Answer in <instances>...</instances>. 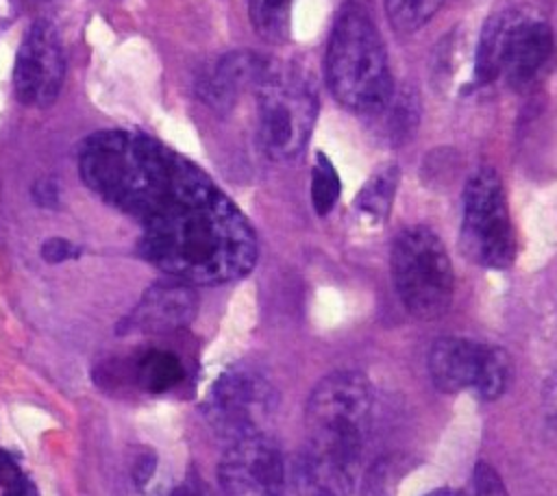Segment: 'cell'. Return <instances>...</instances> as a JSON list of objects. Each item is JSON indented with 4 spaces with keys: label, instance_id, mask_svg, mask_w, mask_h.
I'll return each mask as SVG.
<instances>
[{
    "label": "cell",
    "instance_id": "1",
    "mask_svg": "<svg viewBox=\"0 0 557 496\" xmlns=\"http://www.w3.org/2000/svg\"><path fill=\"white\" fill-rule=\"evenodd\" d=\"M87 187L139 222V255L185 283H226L255 268L257 235L211 176L133 131H100L78 150Z\"/></svg>",
    "mask_w": 557,
    "mask_h": 496
},
{
    "label": "cell",
    "instance_id": "2",
    "mask_svg": "<svg viewBox=\"0 0 557 496\" xmlns=\"http://www.w3.org/2000/svg\"><path fill=\"white\" fill-rule=\"evenodd\" d=\"M324 67L331 94L355 113L379 115L394 96L385 44L372 20L357 7L335 20Z\"/></svg>",
    "mask_w": 557,
    "mask_h": 496
},
{
    "label": "cell",
    "instance_id": "3",
    "mask_svg": "<svg viewBox=\"0 0 557 496\" xmlns=\"http://www.w3.org/2000/svg\"><path fill=\"white\" fill-rule=\"evenodd\" d=\"M555 57L550 26L524 9H507L492 15L476 46L474 76L481 85L503 80L522 91L540 80Z\"/></svg>",
    "mask_w": 557,
    "mask_h": 496
},
{
    "label": "cell",
    "instance_id": "4",
    "mask_svg": "<svg viewBox=\"0 0 557 496\" xmlns=\"http://www.w3.org/2000/svg\"><path fill=\"white\" fill-rule=\"evenodd\" d=\"M257 139L272 161L296 159L313 131L318 117V94L311 78L292 65L268 59L255 85Z\"/></svg>",
    "mask_w": 557,
    "mask_h": 496
},
{
    "label": "cell",
    "instance_id": "5",
    "mask_svg": "<svg viewBox=\"0 0 557 496\" xmlns=\"http://www.w3.org/2000/svg\"><path fill=\"white\" fill-rule=\"evenodd\" d=\"M394 289L405 309L420 320L446 313L455 296V272L440 235L426 226L400 231L389 255Z\"/></svg>",
    "mask_w": 557,
    "mask_h": 496
},
{
    "label": "cell",
    "instance_id": "6",
    "mask_svg": "<svg viewBox=\"0 0 557 496\" xmlns=\"http://www.w3.org/2000/svg\"><path fill=\"white\" fill-rule=\"evenodd\" d=\"M372 409V387L361 372L324 376L307 400V444L361 459Z\"/></svg>",
    "mask_w": 557,
    "mask_h": 496
},
{
    "label": "cell",
    "instance_id": "7",
    "mask_svg": "<svg viewBox=\"0 0 557 496\" xmlns=\"http://www.w3.org/2000/svg\"><path fill=\"white\" fill-rule=\"evenodd\" d=\"M459 241L463 255L481 268L505 270L516 259L505 187L492 168H479L466 183Z\"/></svg>",
    "mask_w": 557,
    "mask_h": 496
},
{
    "label": "cell",
    "instance_id": "8",
    "mask_svg": "<svg viewBox=\"0 0 557 496\" xmlns=\"http://www.w3.org/2000/svg\"><path fill=\"white\" fill-rule=\"evenodd\" d=\"M276 400V387L263 372L235 365L213 383L205 400V418L220 437L237 442L263 433Z\"/></svg>",
    "mask_w": 557,
    "mask_h": 496
},
{
    "label": "cell",
    "instance_id": "9",
    "mask_svg": "<svg viewBox=\"0 0 557 496\" xmlns=\"http://www.w3.org/2000/svg\"><path fill=\"white\" fill-rule=\"evenodd\" d=\"M65 78V50L50 20H35L22 37L13 65V89L26 107H50Z\"/></svg>",
    "mask_w": 557,
    "mask_h": 496
},
{
    "label": "cell",
    "instance_id": "10",
    "mask_svg": "<svg viewBox=\"0 0 557 496\" xmlns=\"http://www.w3.org/2000/svg\"><path fill=\"white\" fill-rule=\"evenodd\" d=\"M218 479L224 496H283V455L263 433L231 442L218 466Z\"/></svg>",
    "mask_w": 557,
    "mask_h": 496
},
{
    "label": "cell",
    "instance_id": "11",
    "mask_svg": "<svg viewBox=\"0 0 557 496\" xmlns=\"http://www.w3.org/2000/svg\"><path fill=\"white\" fill-rule=\"evenodd\" d=\"M198 311L191 283L168 278L152 283L120 322V333H170L187 326Z\"/></svg>",
    "mask_w": 557,
    "mask_h": 496
},
{
    "label": "cell",
    "instance_id": "12",
    "mask_svg": "<svg viewBox=\"0 0 557 496\" xmlns=\"http://www.w3.org/2000/svg\"><path fill=\"white\" fill-rule=\"evenodd\" d=\"M359 463L302 444L292 463L296 496H350Z\"/></svg>",
    "mask_w": 557,
    "mask_h": 496
},
{
    "label": "cell",
    "instance_id": "13",
    "mask_svg": "<svg viewBox=\"0 0 557 496\" xmlns=\"http://www.w3.org/2000/svg\"><path fill=\"white\" fill-rule=\"evenodd\" d=\"M265 65L268 57L246 50L228 52L205 72L198 83V94L209 107L226 113L237 102L244 89H255Z\"/></svg>",
    "mask_w": 557,
    "mask_h": 496
},
{
    "label": "cell",
    "instance_id": "14",
    "mask_svg": "<svg viewBox=\"0 0 557 496\" xmlns=\"http://www.w3.org/2000/svg\"><path fill=\"white\" fill-rule=\"evenodd\" d=\"M483 342L468 337H440L429 350V374L446 394L472 389L479 374Z\"/></svg>",
    "mask_w": 557,
    "mask_h": 496
},
{
    "label": "cell",
    "instance_id": "15",
    "mask_svg": "<svg viewBox=\"0 0 557 496\" xmlns=\"http://www.w3.org/2000/svg\"><path fill=\"white\" fill-rule=\"evenodd\" d=\"M137 387L150 394H163L183 381V363L174 352L148 350L133 365Z\"/></svg>",
    "mask_w": 557,
    "mask_h": 496
},
{
    "label": "cell",
    "instance_id": "16",
    "mask_svg": "<svg viewBox=\"0 0 557 496\" xmlns=\"http://www.w3.org/2000/svg\"><path fill=\"white\" fill-rule=\"evenodd\" d=\"M398 178H400V172L394 163L376 170L368 178V183L361 187V191L355 200L357 211L372 222H385L389 215L396 189H398Z\"/></svg>",
    "mask_w": 557,
    "mask_h": 496
},
{
    "label": "cell",
    "instance_id": "17",
    "mask_svg": "<svg viewBox=\"0 0 557 496\" xmlns=\"http://www.w3.org/2000/svg\"><path fill=\"white\" fill-rule=\"evenodd\" d=\"M511 379H513V363L509 352L500 346L483 344L479 374L472 392L479 394L483 400H496L509 389Z\"/></svg>",
    "mask_w": 557,
    "mask_h": 496
},
{
    "label": "cell",
    "instance_id": "18",
    "mask_svg": "<svg viewBox=\"0 0 557 496\" xmlns=\"http://www.w3.org/2000/svg\"><path fill=\"white\" fill-rule=\"evenodd\" d=\"M248 17L263 41L285 44L289 39L292 0H248Z\"/></svg>",
    "mask_w": 557,
    "mask_h": 496
},
{
    "label": "cell",
    "instance_id": "19",
    "mask_svg": "<svg viewBox=\"0 0 557 496\" xmlns=\"http://www.w3.org/2000/svg\"><path fill=\"white\" fill-rule=\"evenodd\" d=\"M446 0H385V11L396 33L409 35L426 26Z\"/></svg>",
    "mask_w": 557,
    "mask_h": 496
},
{
    "label": "cell",
    "instance_id": "20",
    "mask_svg": "<svg viewBox=\"0 0 557 496\" xmlns=\"http://www.w3.org/2000/svg\"><path fill=\"white\" fill-rule=\"evenodd\" d=\"M342 194V181L326 154L318 152L311 170V204L318 215L331 213Z\"/></svg>",
    "mask_w": 557,
    "mask_h": 496
},
{
    "label": "cell",
    "instance_id": "21",
    "mask_svg": "<svg viewBox=\"0 0 557 496\" xmlns=\"http://www.w3.org/2000/svg\"><path fill=\"white\" fill-rule=\"evenodd\" d=\"M405 472V459L403 457H385L379 459L368 479H366V492L363 496H394L396 489V476Z\"/></svg>",
    "mask_w": 557,
    "mask_h": 496
},
{
    "label": "cell",
    "instance_id": "22",
    "mask_svg": "<svg viewBox=\"0 0 557 496\" xmlns=\"http://www.w3.org/2000/svg\"><path fill=\"white\" fill-rule=\"evenodd\" d=\"M474 492L476 496H507L500 474L487 461H479L474 466Z\"/></svg>",
    "mask_w": 557,
    "mask_h": 496
},
{
    "label": "cell",
    "instance_id": "23",
    "mask_svg": "<svg viewBox=\"0 0 557 496\" xmlns=\"http://www.w3.org/2000/svg\"><path fill=\"white\" fill-rule=\"evenodd\" d=\"M154 474H157V455L148 448L139 450L131 463V481H133L135 489H139V492L146 489Z\"/></svg>",
    "mask_w": 557,
    "mask_h": 496
},
{
    "label": "cell",
    "instance_id": "24",
    "mask_svg": "<svg viewBox=\"0 0 557 496\" xmlns=\"http://www.w3.org/2000/svg\"><path fill=\"white\" fill-rule=\"evenodd\" d=\"M41 252V259L48 261V263H63V261H70V259H76L81 255V248L74 246L70 239H63V237H50L41 244L39 248Z\"/></svg>",
    "mask_w": 557,
    "mask_h": 496
},
{
    "label": "cell",
    "instance_id": "25",
    "mask_svg": "<svg viewBox=\"0 0 557 496\" xmlns=\"http://www.w3.org/2000/svg\"><path fill=\"white\" fill-rule=\"evenodd\" d=\"M33 198L39 207L57 209L59 207V185L52 178H41L33 185Z\"/></svg>",
    "mask_w": 557,
    "mask_h": 496
},
{
    "label": "cell",
    "instance_id": "26",
    "mask_svg": "<svg viewBox=\"0 0 557 496\" xmlns=\"http://www.w3.org/2000/svg\"><path fill=\"white\" fill-rule=\"evenodd\" d=\"M170 496H213L209 485L202 481V476L189 472L176 487Z\"/></svg>",
    "mask_w": 557,
    "mask_h": 496
},
{
    "label": "cell",
    "instance_id": "27",
    "mask_svg": "<svg viewBox=\"0 0 557 496\" xmlns=\"http://www.w3.org/2000/svg\"><path fill=\"white\" fill-rule=\"evenodd\" d=\"M20 476H22V470H20L17 461L13 459V455H9L7 450L0 448V487H7L9 483H13Z\"/></svg>",
    "mask_w": 557,
    "mask_h": 496
},
{
    "label": "cell",
    "instance_id": "28",
    "mask_svg": "<svg viewBox=\"0 0 557 496\" xmlns=\"http://www.w3.org/2000/svg\"><path fill=\"white\" fill-rule=\"evenodd\" d=\"M2 496H37V487L28 476H20L13 483H9L2 492Z\"/></svg>",
    "mask_w": 557,
    "mask_h": 496
},
{
    "label": "cell",
    "instance_id": "29",
    "mask_svg": "<svg viewBox=\"0 0 557 496\" xmlns=\"http://www.w3.org/2000/svg\"><path fill=\"white\" fill-rule=\"evenodd\" d=\"M429 496H461V494L450 492V489H440V492H433V494H429Z\"/></svg>",
    "mask_w": 557,
    "mask_h": 496
}]
</instances>
